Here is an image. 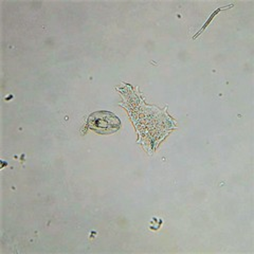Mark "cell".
<instances>
[{"label": "cell", "mask_w": 254, "mask_h": 254, "mask_svg": "<svg viewBox=\"0 0 254 254\" xmlns=\"http://www.w3.org/2000/svg\"><path fill=\"white\" fill-rule=\"evenodd\" d=\"M89 128L100 134H109L117 131L121 126L119 119L109 111H97L88 118Z\"/></svg>", "instance_id": "1"}]
</instances>
